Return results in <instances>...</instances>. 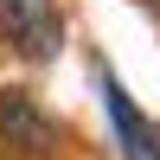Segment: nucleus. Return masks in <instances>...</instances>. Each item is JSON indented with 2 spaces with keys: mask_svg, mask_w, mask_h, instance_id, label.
I'll return each mask as SVG.
<instances>
[{
  "mask_svg": "<svg viewBox=\"0 0 160 160\" xmlns=\"http://www.w3.org/2000/svg\"><path fill=\"white\" fill-rule=\"evenodd\" d=\"M0 38H7V51H19V58L45 64L64 51V13L58 0H0Z\"/></svg>",
  "mask_w": 160,
  "mask_h": 160,
  "instance_id": "obj_1",
  "label": "nucleus"
},
{
  "mask_svg": "<svg viewBox=\"0 0 160 160\" xmlns=\"http://www.w3.org/2000/svg\"><path fill=\"white\" fill-rule=\"evenodd\" d=\"M102 109H109V128L122 141V160H160V128L128 102V90L115 77H102Z\"/></svg>",
  "mask_w": 160,
  "mask_h": 160,
  "instance_id": "obj_3",
  "label": "nucleus"
},
{
  "mask_svg": "<svg viewBox=\"0 0 160 160\" xmlns=\"http://www.w3.org/2000/svg\"><path fill=\"white\" fill-rule=\"evenodd\" d=\"M0 141H7L19 160H51L64 141V128L38 109L32 90H0Z\"/></svg>",
  "mask_w": 160,
  "mask_h": 160,
  "instance_id": "obj_2",
  "label": "nucleus"
}]
</instances>
